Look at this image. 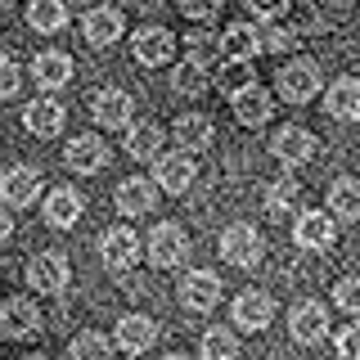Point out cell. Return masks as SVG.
Listing matches in <instances>:
<instances>
[{
	"label": "cell",
	"instance_id": "obj_1",
	"mask_svg": "<svg viewBox=\"0 0 360 360\" xmlns=\"http://www.w3.org/2000/svg\"><path fill=\"white\" fill-rule=\"evenodd\" d=\"M320 63L315 59H288L284 68L275 72V90L279 99H288V104H307V99L320 95Z\"/></svg>",
	"mask_w": 360,
	"mask_h": 360
},
{
	"label": "cell",
	"instance_id": "obj_2",
	"mask_svg": "<svg viewBox=\"0 0 360 360\" xmlns=\"http://www.w3.org/2000/svg\"><path fill=\"white\" fill-rule=\"evenodd\" d=\"M221 257L239 270H252V266H262V257H266V239L248 221H239L221 234Z\"/></svg>",
	"mask_w": 360,
	"mask_h": 360
},
{
	"label": "cell",
	"instance_id": "obj_3",
	"mask_svg": "<svg viewBox=\"0 0 360 360\" xmlns=\"http://www.w3.org/2000/svg\"><path fill=\"white\" fill-rule=\"evenodd\" d=\"M72 279V266H68L63 252H37L27 262V284L41 292V297H59Z\"/></svg>",
	"mask_w": 360,
	"mask_h": 360
},
{
	"label": "cell",
	"instance_id": "obj_4",
	"mask_svg": "<svg viewBox=\"0 0 360 360\" xmlns=\"http://www.w3.org/2000/svg\"><path fill=\"white\" fill-rule=\"evenodd\" d=\"M189 257V234L180 230L176 221H162V225H153V234H149V262L158 270H172L180 266Z\"/></svg>",
	"mask_w": 360,
	"mask_h": 360
},
{
	"label": "cell",
	"instance_id": "obj_5",
	"mask_svg": "<svg viewBox=\"0 0 360 360\" xmlns=\"http://www.w3.org/2000/svg\"><path fill=\"white\" fill-rule=\"evenodd\" d=\"M292 239H297V248H307V252H324L338 239V217L333 212H302L297 225H292Z\"/></svg>",
	"mask_w": 360,
	"mask_h": 360
},
{
	"label": "cell",
	"instance_id": "obj_6",
	"mask_svg": "<svg viewBox=\"0 0 360 360\" xmlns=\"http://www.w3.org/2000/svg\"><path fill=\"white\" fill-rule=\"evenodd\" d=\"M270 320H275V297L262 288H243L239 297H234V324L248 333H262L270 329Z\"/></svg>",
	"mask_w": 360,
	"mask_h": 360
},
{
	"label": "cell",
	"instance_id": "obj_7",
	"mask_svg": "<svg viewBox=\"0 0 360 360\" xmlns=\"http://www.w3.org/2000/svg\"><path fill=\"white\" fill-rule=\"evenodd\" d=\"M288 333L297 347H315L324 342V333H329V311L320 307V302H297L288 315Z\"/></svg>",
	"mask_w": 360,
	"mask_h": 360
},
{
	"label": "cell",
	"instance_id": "obj_8",
	"mask_svg": "<svg viewBox=\"0 0 360 360\" xmlns=\"http://www.w3.org/2000/svg\"><path fill=\"white\" fill-rule=\"evenodd\" d=\"M41 329V311L32 297H9L5 307H0V333L9 338V342H22V338H37Z\"/></svg>",
	"mask_w": 360,
	"mask_h": 360
},
{
	"label": "cell",
	"instance_id": "obj_9",
	"mask_svg": "<svg viewBox=\"0 0 360 360\" xmlns=\"http://www.w3.org/2000/svg\"><path fill=\"white\" fill-rule=\"evenodd\" d=\"M99 257H104L108 270H131L140 262V234L131 225H112L104 239H99Z\"/></svg>",
	"mask_w": 360,
	"mask_h": 360
},
{
	"label": "cell",
	"instance_id": "obj_10",
	"mask_svg": "<svg viewBox=\"0 0 360 360\" xmlns=\"http://www.w3.org/2000/svg\"><path fill=\"white\" fill-rule=\"evenodd\" d=\"M131 50H135V63L162 68V63L176 59V37L167 27H140V32H135V41H131Z\"/></svg>",
	"mask_w": 360,
	"mask_h": 360
},
{
	"label": "cell",
	"instance_id": "obj_11",
	"mask_svg": "<svg viewBox=\"0 0 360 360\" xmlns=\"http://www.w3.org/2000/svg\"><path fill=\"white\" fill-rule=\"evenodd\" d=\"M131 95L127 90H117V86H108V90H95V99H90V117L99 122V127H108V131H117V127H127L131 131Z\"/></svg>",
	"mask_w": 360,
	"mask_h": 360
},
{
	"label": "cell",
	"instance_id": "obj_12",
	"mask_svg": "<svg viewBox=\"0 0 360 360\" xmlns=\"http://www.w3.org/2000/svg\"><path fill=\"white\" fill-rule=\"evenodd\" d=\"M153 180H158V189H167V194H185V189L198 180V167H194V158H189V153L176 149V153H162V158H158Z\"/></svg>",
	"mask_w": 360,
	"mask_h": 360
},
{
	"label": "cell",
	"instance_id": "obj_13",
	"mask_svg": "<svg viewBox=\"0 0 360 360\" xmlns=\"http://www.w3.org/2000/svg\"><path fill=\"white\" fill-rule=\"evenodd\" d=\"M270 153H275L284 167H302V162L315 158V135L307 127H284V131H275V140H270Z\"/></svg>",
	"mask_w": 360,
	"mask_h": 360
},
{
	"label": "cell",
	"instance_id": "obj_14",
	"mask_svg": "<svg viewBox=\"0 0 360 360\" xmlns=\"http://www.w3.org/2000/svg\"><path fill=\"white\" fill-rule=\"evenodd\" d=\"M180 302H185L189 311H212L221 302V279L217 270H189L185 279H180Z\"/></svg>",
	"mask_w": 360,
	"mask_h": 360
},
{
	"label": "cell",
	"instance_id": "obj_15",
	"mask_svg": "<svg viewBox=\"0 0 360 360\" xmlns=\"http://www.w3.org/2000/svg\"><path fill=\"white\" fill-rule=\"evenodd\" d=\"M63 162L72 167V172H82V176H95V172L108 167V144L99 140V135H77V140L63 149Z\"/></svg>",
	"mask_w": 360,
	"mask_h": 360
},
{
	"label": "cell",
	"instance_id": "obj_16",
	"mask_svg": "<svg viewBox=\"0 0 360 360\" xmlns=\"http://www.w3.org/2000/svg\"><path fill=\"white\" fill-rule=\"evenodd\" d=\"M176 144H180V153H202V149H212V140H217V131H212V122L202 117V112H185V117H176Z\"/></svg>",
	"mask_w": 360,
	"mask_h": 360
},
{
	"label": "cell",
	"instance_id": "obj_17",
	"mask_svg": "<svg viewBox=\"0 0 360 360\" xmlns=\"http://www.w3.org/2000/svg\"><path fill=\"white\" fill-rule=\"evenodd\" d=\"M117 207L127 217H149L158 207V180H144V176H131L117 185Z\"/></svg>",
	"mask_w": 360,
	"mask_h": 360
},
{
	"label": "cell",
	"instance_id": "obj_18",
	"mask_svg": "<svg viewBox=\"0 0 360 360\" xmlns=\"http://www.w3.org/2000/svg\"><path fill=\"white\" fill-rule=\"evenodd\" d=\"M0 194H5L9 207H27L41 194V172L37 167H9L5 180H0Z\"/></svg>",
	"mask_w": 360,
	"mask_h": 360
},
{
	"label": "cell",
	"instance_id": "obj_19",
	"mask_svg": "<svg viewBox=\"0 0 360 360\" xmlns=\"http://www.w3.org/2000/svg\"><path fill=\"white\" fill-rule=\"evenodd\" d=\"M324 112L333 122H360V82H352V77L333 82L324 90Z\"/></svg>",
	"mask_w": 360,
	"mask_h": 360
},
{
	"label": "cell",
	"instance_id": "obj_20",
	"mask_svg": "<svg viewBox=\"0 0 360 360\" xmlns=\"http://www.w3.org/2000/svg\"><path fill=\"white\" fill-rule=\"evenodd\" d=\"M82 212H86V198L77 194V189H68V185L45 198V221H50L54 230H72V225L82 221Z\"/></svg>",
	"mask_w": 360,
	"mask_h": 360
},
{
	"label": "cell",
	"instance_id": "obj_21",
	"mask_svg": "<svg viewBox=\"0 0 360 360\" xmlns=\"http://www.w3.org/2000/svg\"><path fill=\"white\" fill-rule=\"evenodd\" d=\"M270 112H275V99H270L257 82L234 95V117H239V127H266Z\"/></svg>",
	"mask_w": 360,
	"mask_h": 360
},
{
	"label": "cell",
	"instance_id": "obj_22",
	"mask_svg": "<svg viewBox=\"0 0 360 360\" xmlns=\"http://www.w3.org/2000/svg\"><path fill=\"white\" fill-rule=\"evenodd\" d=\"M153 342H158V320H149V315H122L117 320V347H127L131 356L149 352Z\"/></svg>",
	"mask_w": 360,
	"mask_h": 360
},
{
	"label": "cell",
	"instance_id": "obj_23",
	"mask_svg": "<svg viewBox=\"0 0 360 360\" xmlns=\"http://www.w3.org/2000/svg\"><path fill=\"white\" fill-rule=\"evenodd\" d=\"M22 127L32 135H59L63 131V104L59 99H32L22 108Z\"/></svg>",
	"mask_w": 360,
	"mask_h": 360
},
{
	"label": "cell",
	"instance_id": "obj_24",
	"mask_svg": "<svg viewBox=\"0 0 360 360\" xmlns=\"http://www.w3.org/2000/svg\"><path fill=\"white\" fill-rule=\"evenodd\" d=\"M32 77H37V86H45V90H59V86L72 82V59H68L63 50H45V54H37V63H32Z\"/></svg>",
	"mask_w": 360,
	"mask_h": 360
},
{
	"label": "cell",
	"instance_id": "obj_25",
	"mask_svg": "<svg viewBox=\"0 0 360 360\" xmlns=\"http://www.w3.org/2000/svg\"><path fill=\"white\" fill-rule=\"evenodd\" d=\"M82 32H86V41L95 45V50H104V45H112L122 37V14H117V9H90L86 22H82Z\"/></svg>",
	"mask_w": 360,
	"mask_h": 360
},
{
	"label": "cell",
	"instance_id": "obj_26",
	"mask_svg": "<svg viewBox=\"0 0 360 360\" xmlns=\"http://www.w3.org/2000/svg\"><path fill=\"white\" fill-rule=\"evenodd\" d=\"M127 153L135 162H149V158H162V127L158 122H135L127 131Z\"/></svg>",
	"mask_w": 360,
	"mask_h": 360
},
{
	"label": "cell",
	"instance_id": "obj_27",
	"mask_svg": "<svg viewBox=\"0 0 360 360\" xmlns=\"http://www.w3.org/2000/svg\"><path fill=\"white\" fill-rule=\"evenodd\" d=\"M221 41H225V59L252 63V54L262 50V27H248V22H230Z\"/></svg>",
	"mask_w": 360,
	"mask_h": 360
},
{
	"label": "cell",
	"instance_id": "obj_28",
	"mask_svg": "<svg viewBox=\"0 0 360 360\" xmlns=\"http://www.w3.org/2000/svg\"><path fill=\"white\" fill-rule=\"evenodd\" d=\"M329 212L338 221H360V180L338 176L329 185Z\"/></svg>",
	"mask_w": 360,
	"mask_h": 360
},
{
	"label": "cell",
	"instance_id": "obj_29",
	"mask_svg": "<svg viewBox=\"0 0 360 360\" xmlns=\"http://www.w3.org/2000/svg\"><path fill=\"white\" fill-rule=\"evenodd\" d=\"M27 22H32V32H63L68 27V5L63 0H32Z\"/></svg>",
	"mask_w": 360,
	"mask_h": 360
},
{
	"label": "cell",
	"instance_id": "obj_30",
	"mask_svg": "<svg viewBox=\"0 0 360 360\" xmlns=\"http://www.w3.org/2000/svg\"><path fill=\"white\" fill-rule=\"evenodd\" d=\"M225 59V41L217 32H189V63H198L202 72Z\"/></svg>",
	"mask_w": 360,
	"mask_h": 360
},
{
	"label": "cell",
	"instance_id": "obj_31",
	"mask_svg": "<svg viewBox=\"0 0 360 360\" xmlns=\"http://www.w3.org/2000/svg\"><path fill=\"white\" fill-rule=\"evenodd\" d=\"M297 198H302V185H297L292 176L270 180V189H266V212H270V217H288V212L297 207Z\"/></svg>",
	"mask_w": 360,
	"mask_h": 360
},
{
	"label": "cell",
	"instance_id": "obj_32",
	"mask_svg": "<svg viewBox=\"0 0 360 360\" xmlns=\"http://www.w3.org/2000/svg\"><path fill=\"white\" fill-rule=\"evenodd\" d=\"M198 352H202V360H239V338L217 324V329L202 333V347H198Z\"/></svg>",
	"mask_w": 360,
	"mask_h": 360
},
{
	"label": "cell",
	"instance_id": "obj_33",
	"mask_svg": "<svg viewBox=\"0 0 360 360\" xmlns=\"http://www.w3.org/2000/svg\"><path fill=\"white\" fill-rule=\"evenodd\" d=\"M68 360H112V347H108L104 333L86 329V333L72 338V347H68Z\"/></svg>",
	"mask_w": 360,
	"mask_h": 360
},
{
	"label": "cell",
	"instance_id": "obj_34",
	"mask_svg": "<svg viewBox=\"0 0 360 360\" xmlns=\"http://www.w3.org/2000/svg\"><path fill=\"white\" fill-rule=\"evenodd\" d=\"M172 90L176 95H202V90H207V72H202L198 63H180L176 72H172Z\"/></svg>",
	"mask_w": 360,
	"mask_h": 360
},
{
	"label": "cell",
	"instance_id": "obj_35",
	"mask_svg": "<svg viewBox=\"0 0 360 360\" xmlns=\"http://www.w3.org/2000/svg\"><path fill=\"white\" fill-rule=\"evenodd\" d=\"M292 45H297V32L284 27V22H266L262 27V50L266 54H288Z\"/></svg>",
	"mask_w": 360,
	"mask_h": 360
},
{
	"label": "cell",
	"instance_id": "obj_36",
	"mask_svg": "<svg viewBox=\"0 0 360 360\" xmlns=\"http://www.w3.org/2000/svg\"><path fill=\"white\" fill-rule=\"evenodd\" d=\"M217 86H221V90H230V99H234L239 90L252 86V72H248V63H239V59H225V68L217 72Z\"/></svg>",
	"mask_w": 360,
	"mask_h": 360
},
{
	"label": "cell",
	"instance_id": "obj_37",
	"mask_svg": "<svg viewBox=\"0 0 360 360\" xmlns=\"http://www.w3.org/2000/svg\"><path fill=\"white\" fill-rule=\"evenodd\" d=\"M333 302L342 307L347 315H360V279H338V288H333Z\"/></svg>",
	"mask_w": 360,
	"mask_h": 360
},
{
	"label": "cell",
	"instance_id": "obj_38",
	"mask_svg": "<svg viewBox=\"0 0 360 360\" xmlns=\"http://www.w3.org/2000/svg\"><path fill=\"white\" fill-rule=\"evenodd\" d=\"M176 5H180V14H189V18L207 22V18H217V14H221L225 0H176Z\"/></svg>",
	"mask_w": 360,
	"mask_h": 360
},
{
	"label": "cell",
	"instance_id": "obj_39",
	"mask_svg": "<svg viewBox=\"0 0 360 360\" xmlns=\"http://www.w3.org/2000/svg\"><path fill=\"white\" fill-rule=\"evenodd\" d=\"M333 342H338V356L342 360H360V324H347Z\"/></svg>",
	"mask_w": 360,
	"mask_h": 360
},
{
	"label": "cell",
	"instance_id": "obj_40",
	"mask_svg": "<svg viewBox=\"0 0 360 360\" xmlns=\"http://www.w3.org/2000/svg\"><path fill=\"white\" fill-rule=\"evenodd\" d=\"M18 59H14V54H5V63H0V95H5V99H14L18 95Z\"/></svg>",
	"mask_w": 360,
	"mask_h": 360
},
{
	"label": "cell",
	"instance_id": "obj_41",
	"mask_svg": "<svg viewBox=\"0 0 360 360\" xmlns=\"http://www.w3.org/2000/svg\"><path fill=\"white\" fill-rule=\"evenodd\" d=\"M248 9H252L257 18H266V22H279V14L288 9V0H248Z\"/></svg>",
	"mask_w": 360,
	"mask_h": 360
},
{
	"label": "cell",
	"instance_id": "obj_42",
	"mask_svg": "<svg viewBox=\"0 0 360 360\" xmlns=\"http://www.w3.org/2000/svg\"><path fill=\"white\" fill-rule=\"evenodd\" d=\"M167 360H189V356H180V352H172V356H167Z\"/></svg>",
	"mask_w": 360,
	"mask_h": 360
},
{
	"label": "cell",
	"instance_id": "obj_43",
	"mask_svg": "<svg viewBox=\"0 0 360 360\" xmlns=\"http://www.w3.org/2000/svg\"><path fill=\"white\" fill-rule=\"evenodd\" d=\"M22 360H45V356H22Z\"/></svg>",
	"mask_w": 360,
	"mask_h": 360
},
{
	"label": "cell",
	"instance_id": "obj_44",
	"mask_svg": "<svg viewBox=\"0 0 360 360\" xmlns=\"http://www.w3.org/2000/svg\"><path fill=\"white\" fill-rule=\"evenodd\" d=\"M0 5H14V0H0Z\"/></svg>",
	"mask_w": 360,
	"mask_h": 360
},
{
	"label": "cell",
	"instance_id": "obj_45",
	"mask_svg": "<svg viewBox=\"0 0 360 360\" xmlns=\"http://www.w3.org/2000/svg\"><path fill=\"white\" fill-rule=\"evenodd\" d=\"M338 5H352V0H338Z\"/></svg>",
	"mask_w": 360,
	"mask_h": 360
},
{
	"label": "cell",
	"instance_id": "obj_46",
	"mask_svg": "<svg viewBox=\"0 0 360 360\" xmlns=\"http://www.w3.org/2000/svg\"><path fill=\"white\" fill-rule=\"evenodd\" d=\"M77 5H90V0H77Z\"/></svg>",
	"mask_w": 360,
	"mask_h": 360
}]
</instances>
